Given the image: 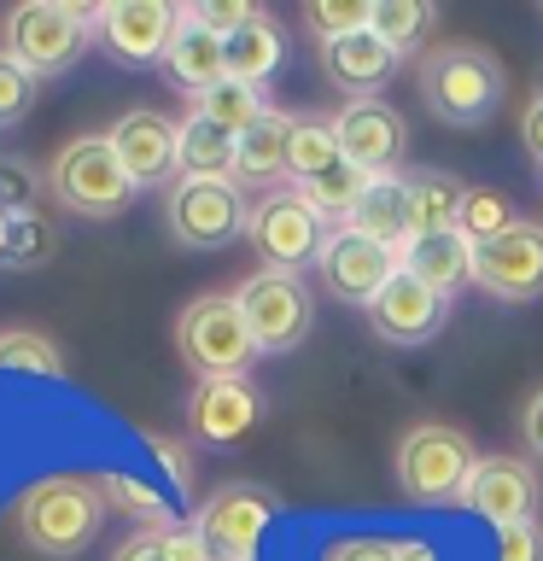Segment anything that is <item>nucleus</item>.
I'll list each match as a JSON object with an SVG mask.
<instances>
[{
	"label": "nucleus",
	"instance_id": "38",
	"mask_svg": "<svg viewBox=\"0 0 543 561\" xmlns=\"http://www.w3.org/2000/svg\"><path fill=\"white\" fill-rule=\"evenodd\" d=\"M497 561H543V520L497 526Z\"/></svg>",
	"mask_w": 543,
	"mask_h": 561
},
{
	"label": "nucleus",
	"instance_id": "8",
	"mask_svg": "<svg viewBox=\"0 0 543 561\" xmlns=\"http://www.w3.org/2000/svg\"><path fill=\"white\" fill-rule=\"evenodd\" d=\"M397 485L409 503H455L473 473V445L467 433L444 427V421H420V427H409L397 438Z\"/></svg>",
	"mask_w": 543,
	"mask_h": 561
},
{
	"label": "nucleus",
	"instance_id": "41",
	"mask_svg": "<svg viewBox=\"0 0 543 561\" xmlns=\"http://www.w3.org/2000/svg\"><path fill=\"white\" fill-rule=\"evenodd\" d=\"M322 561H397V543L392 538H339V543H327Z\"/></svg>",
	"mask_w": 543,
	"mask_h": 561
},
{
	"label": "nucleus",
	"instance_id": "25",
	"mask_svg": "<svg viewBox=\"0 0 543 561\" xmlns=\"http://www.w3.org/2000/svg\"><path fill=\"white\" fill-rule=\"evenodd\" d=\"M234 152H240V135H228L222 123L199 112L175 123V170L182 175H234Z\"/></svg>",
	"mask_w": 543,
	"mask_h": 561
},
{
	"label": "nucleus",
	"instance_id": "5",
	"mask_svg": "<svg viewBox=\"0 0 543 561\" xmlns=\"http://www.w3.org/2000/svg\"><path fill=\"white\" fill-rule=\"evenodd\" d=\"M94 30H100V12L65 7V0H30V7L7 12L0 42H7V53L30 70V77H65V70L88 53Z\"/></svg>",
	"mask_w": 543,
	"mask_h": 561
},
{
	"label": "nucleus",
	"instance_id": "46",
	"mask_svg": "<svg viewBox=\"0 0 543 561\" xmlns=\"http://www.w3.org/2000/svg\"><path fill=\"white\" fill-rule=\"evenodd\" d=\"M7 240H12V217L0 210V263H7Z\"/></svg>",
	"mask_w": 543,
	"mask_h": 561
},
{
	"label": "nucleus",
	"instance_id": "18",
	"mask_svg": "<svg viewBox=\"0 0 543 561\" xmlns=\"http://www.w3.org/2000/svg\"><path fill=\"white\" fill-rule=\"evenodd\" d=\"M105 135H112L123 170L135 175V187H158L175 175V123L164 112H123Z\"/></svg>",
	"mask_w": 543,
	"mask_h": 561
},
{
	"label": "nucleus",
	"instance_id": "40",
	"mask_svg": "<svg viewBox=\"0 0 543 561\" xmlns=\"http://www.w3.org/2000/svg\"><path fill=\"white\" fill-rule=\"evenodd\" d=\"M187 12L199 18L205 30H217L222 42H228V35H234L240 24H252V12H257V7H245V0H210V7H187Z\"/></svg>",
	"mask_w": 543,
	"mask_h": 561
},
{
	"label": "nucleus",
	"instance_id": "1",
	"mask_svg": "<svg viewBox=\"0 0 543 561\" xmlns=\"http://www.w3.org/2000/svg\"><path fill=\"white\" fill-rule=\"evenodd\" d=\"M420 100L450 129H480L502 112L508 70L480 42H438L432 53H420Z\"/></svg>",
	"mask_w": 543,
	"mask_h": 561
},
{
	"label": "nucleus",
	"instance_id": "6",
	"mask_svg": "<svg viewBox=\"0 0 543 561\" xmlns=\"http://www.w3.org/2000/svg\"><path fill=\"white\" fill-rule=\"evenodd\" d=\"M234 305H240L263 357H287V351H298L315 328V293L304 287V275H292V270L245 275L234 287Z\"/></svg>",
	"mask_w": 543,
	"mask_h": 561
},
{
	"label": "nucleus",
	"instance_id": "44",
	"mask_svg": "<svg viewBox=\"0 0 543 561\" xmlns=\"http://www.w3.org/2000/svg\"><path fill=\"white\" fill-rule=\"evenodd\" d=\"M520 433H525V450L543 462V386L532 392V403H525V415H520Z\"/></svg>",
	"mask_w": 543,
	"mask_h": 561
},
{
	"label": "nucleus",
	"instance_id": "20",
	"mask_svg": "<svg viewBox=\"0 0 543 561\" xmlns=\"http://www.w3.org/2000/svg\"><path fill=\"white\" fill-rule=\"evenodd\" d=\"M164 77L193 100H205L217 82H228V42L217 30H205L187 7H182V30H175V42L164 53Z\"/></svg>",
	"mask_w": 543,
	"mask_h": 561
},
{
	"label": "nucleus",
	"instance_id": "16",
	"mask_svg": "<svg viewBox=\"0 0 543 561\" xmlns=\"http://www.w3.org/2000/svg\"><path fill=\"white\" fill-rule=\"evenodd\" d=\"M444 316H450V298L432 293L427 280L403 275V270L385 280V293L368 305V322H374V333L385 345H427L432 333L444 328Z\"/></svg>",
	"mask_w": 543,
	"mask_h": 561
},
{
	"label": "nucleus",
	"instance_id": "22",
	"mask_svg": "<svg viewBox=\"0 0 543 561\" xmlns=\"http://www.w3.org/2000/svg\"><path fill=\"white\" fill-rule=\"evenodd\" d=\"M403 275H415V280H427L432 293H462L473 287V240L467 234H420L403 245Z\"/></svg>",
	"mask_w": 543,
	"mask_h": 561
},
{
	"label": "nucleus",
	"instance_id": "3",
	"mask_svg": "<svg viewBox=\"0 0 543 561\" xmlns=\"http://www.w3.org/2000/svg\"><path fill=\"white\" fill-rule=\"evenodd\" d=\"M175 351L199 380H245L252 363L263 357L252 328L234 305V293H205L175 316Z\"/></svg>",
	"mask_w": 543,
	"mask_h": 561
},
{
	"label": "nucleus",
	"instance_id": "21",
	"mask_svg": "<svg viewBox=\"0 0 543 561\" xmlns=\"http://www.w3.org/2000/svg\"><path fill=\"white\" fill-rule=\"evenodd\" d=\"M292 129L298 117L280 112V105H269L252 129L240 135V152H234V182L252 187V193H269L280 187V175H287V152H292Z\"/></svg>",
	"mask_w": 543,
	"mask_h": 561
},
{
	"label": "nucleus",
	"instance_id": "43",
	"mask_svg": "<svg viewBox=\"0 0 543 561\" xmlns=\"http://www.w3.org/2000/svg\"><path fill=\"white\" fill-rule=\"evenodd\" d=\"M520 140L525 152H532V164H543V88L532 100H525V117H520Z\"/></svg>",
	"mask_w": 543,
	"mask_h": 561
},
{
	"label": "nucleus",
	"instance_id": "29",
	"mask_svg": "<svg viewBox=\"0 0 543 561\" xmlns=\"http://www.w3.org/2000/svg\"><path fill=\"white\" fill-rule=\"evenodd\" d=\"M432 18L438 12L427 7V0H374V24L368 30L403 59V53H420L432 42Z\"/></svg>",
	"mask_w": 543,
	"mask_h": 561
},
{
	"label": "nucleus",
	"instance_id": "35",
	"mask_svg": "<svg viewBox=\"0 0 543 561\" xmlns=\"http://www.w3.org/2000/svg\"><path fill=\"white\" fill-rule=\"evenodd\" d=\"M508 222H515V205H508L502 193L467 187V205H462V234L467 240H490V234H502Z\"/></svg>",
	"mask_w": 543,
	"mask_h": 561
},
{
	"label": "nucleus",
	"instance_id": "15",
	"mask_svg": "<svg viewBox=\"0 0 543 561\" xmlns=\"http://www.w3.org/2000/svg\"><path fill=\"white\" fill-rule=\"evenodd\" d=\"M182 30V7H164V0H112L100 7V42L117 53L123 65H164V53Z\"/></svg>",
	"mask_w": 543,
	"mask_h": 561
},
{
	"label": "nucleus",
	"instance_id": "11",
	"mask_svg": "<svg viewBox=\"0 0 543 561\" xmlns=\"http://www.w3.org/2000/svg\"><path fill=\"white\" fill-rule=\"evenodd\" d=\"M473 287L502 305H532L543 298V222L515 217L502 234L473 240Z\"/></svg>",
	"mask_w": 543,
	"mask_h": 561
},
{
	"label": "nucleus",
	"instance_id": "13",
	"mask_svg": "<svg viewBox=\"0 0 543 561\" xmlns=\"http://www.w3.org/2000/svg\"><path fill=\"white\" fill-rule=\"evenodd\" d=\"M333 135H339V152L368 175H397V158L409 152V117L385 100H345Z\"/></svg>",
	"mask_w": 543,
	"mask_h": 561
},
{
	"label": "nucleus",
	"instance_id": "17",
	"mask_svg": "<svg viewBox=\"0 0 543 561\" xmlns=\"http://www.w3.org/2000/svg\"><path fill=\"white\" fill-rule=\"evenodd\" d=\"M257 421H263V398H257L252 380H199L187 398V427L199 445L228 450V445H240Z\"/></svg>",
	"mask_w": 543,
	"mask_h": 561
},
{
	"label": "nucleus",
	"instance_id": "45",
	"mask_svg": "<svg viewBox=\"0 0 543 561\" xmlns=\"http://www.w3.org/2000/svg\"><path fill=\"white\" fill-rule=\"evenodd\" d=\"M397 561H438V550L420 543V538H409V543H397Z\"/></svg>",
	"mask_w": 543,
	"mask_h": 561
},
{
	"label": "nucleus",
	"instance_id": "10",
	"mask_svg": "<svg viewBox=\"0 0 543 561\" xmlns=\"http://www.w3.org/2000/svg\"><path fill=\"white\" fill-rule=\"evenodd\" d=\"M245 240L257 245L263 270H304V263H315V252H322L327 240V222L322 210H315L298 187H269L252 199V217H245Z\"/></svg>",
	"mask_w": 543,
	"mask_h": 561
},
{
	"label": "nucleus",
	"instance_id": "28",
	"mask_svg": "<svg viewBox=\"0 0 543 561\" xmlns=\"http://www.w3.org/2000/svg\"><path fill=\"white\" fill-rule=\"evenodd\" d=\"M100 491H105V508L140 520V533H170L175 526V508L164 491H152L140 473H100Z\"/></svg>",
	"mask_w": 543,
	"mask_h": 561
},
{
	"label": "nucleus",
	"instance_id": "42",
	"mask_svg": "<svg viewBox=\"0 0 543 561\" xmlns=\"http://www.w3.org/2000/svg\"><path fill=\"white\" fill-rule=\"evenodd\" d=\"M112 561H175L170 556V533H135L129 543H117Z\"/></svg>",
	"mask_w": 543,
	"mask_h": 561
},
{
	"label": "nucleus",
	"instance_id": "33",
	"mask_svg": "<svg viewBox=\"0 0 543 561\" xmlns=\"http://www.w3.org/2000/svg\"><path fill=\"white\" fill-rule=\"evenodd\" d=\"M0 368H24V375H65V351L35 328L0 333Z\"/></svg>",
	"mask_w": 543,
	"mask_h": 561
},
{
	"label": "nucleus",
	"instance_id": "7",
	"mask_svg": "<svg viewBox=\"0 0 543 561\" xmlns=\"http://www.w3.org/2000/svg\"><path fill=\"white\" fill-rule=\"evenodd\" d=\"M245 187L234 175H175L170 199H164V222L175 245H193V252H210V245H228L245 234Z\"/></svg>",
	"mask_w": 543,
	"mask_h": 561
},
{
	"label": "nucleus",
	"instance_id": "37",
	"mask_svg": "<svg viewBox=\"0 0 543 561\" xmlns=\"http://www.w3.org/2000/svg\"><path fill=\"white\" fill-rule=\"evenodd\" d=\"M0 210H7V217L35 210V170L18 164V158H0Z\"/></svg>",
	"mask_w": 543,
	"mask_h": 561
},
{
	"label": "nucleus",
	"instance_id": "27",
	"mask_svg": "<svg viewBox=\"0 0 543 561\" xmlns=\"http://www.w3.org/2000/svg\"><path fill=\"white\" fill-rule=\"evenodd\" d=\"M374 182H380V175H368L362 164L339 158V164L322 170L315 182H304L298 193H304V199H310L315 210H322V222H327V228H345L350 217H357V205L368 199V187H374Z\"/></svg>",
	"mask_w": 543,
	"mask_h": 561
},
{
	"label": "nucleus",
	"instance_id": "12",
	"mask_svg": "<svg viewBox=\"0 0 543 561\" xmlns=\"http://www.w3.org/2000/svg\"><path fill=\"white\" fill-rule=\"evenodd\" d=\"M403 270L397 252H385V245L362 240L357 228H327L322 252H315V275H322V287L339 298V305H374L385 293V280Z\"/></svg>",
	"mask_w": 543,
	"mask_h": 561
},
{
	"label": "nucleus",
	"instance_id": "4",
	"mask_svg": "<svg viewBox=\"0 0 543 561\" xmlns=\"http://www.w3.org/2000/svg\"><path fill=\"white\" fill-rule=\"evenodd\" d=\"M47 193L65 210H77L88 222L123 217L135 199V175L123 170V158L112 147V135H77L70 147H59V158L47 164Z\"/></svg>",
	"mask_w": 543,
	"mask_h": 561
},
{
	"label": "nucleus",
	"instance_id": "26",
	"mask_svg": "<svg viewBox=\"0 0 543 561\" xmlns=\"http://www.w3.org/2000/svg\"><path fill=\"white\" fill-rule=\"evenodd\" d=\"M280 59H287V35H280L269 12H252V24H240L228 35V77L263 88L280 70Z\"/></svg>",
	"mask_w": 543,
	"mask_h": 561
},
{
	"label": "nucleus",
	"instance_id": "32",
	"mask_svg": "<svg viewBox=\"0 0 543 561\" xmlns=\"http://www.w3.org/2000/svg\"><path fill=\"white\" fill-rule=\"evenodd\" d=\"M374 24V0H310L304 7V30L315 42H345V35H357Z\"/></svg>",
	"mask_w": 543,
	"mask_h": 561
},
{
	"label": "nucleus",
	"instance_id": "34",
	"mask_svg": "<svg viewBox=\"0 0 543 561\" xmlns=\"http://www.w3.org/2000/svg\"><path fill=\"white\" fill-rule=\"evenodd\" d=\"M59 252V228H53L42 210H24L12 217V240H7V270H42Z\"/></svg>",
	"mask_w": 543,
	"mask_h": 561
},
{
	"label": "nucleus",
	"instance_id": "30",
	"mask_svg": "<svg viewBox=\"0 0 543 561\" xmlns=\"http://www.w3.org/2000/svg\"><path fill=\"white\" fill-rule=\"evenodd\" d=\"M339 135H333V117H298V129H292V152H287V175H292V187H304L315 182L322 170L339 164Z\"/></svg>",
	"mask_w": 543,
	"mask_h": 561
},
{
	"label": "nucleus",
	"instance_id": "24",
	"mask_svg": "<svg viewBox=\"0 0 543 561\" xmlns=\"http://www.w3.org/2000/svg\"><path fill=\"white\" fill-rule=\"evenodd\" d=\"M409 217H415V240L420 234H462V205H467V182H455L450 170H409Z\"/></svg>",
	"mask_w": 543,
	"mask_h": 561
},
{
	"label": "nucleus",
	"instance_id": "23",
	"mask_svg": "<svg viewBox=\"0 0 543 561\" xmlns=\"http://www.w3.org/2000/svg\"><path fill=\"white\" fill-rule=\"evenodd\" d=\"M345 228H357L362 240L385 245V252L403 257V245L415 240V217H409V182L403 175H380L374 187H368V199L357 205V217H350Z\"/></svg>",
	"mask_w": 543,
	"mask_h": 561
},
{
	"label": "nucleus",
	"instance_id": "2",
	"mask_svg": "<svg viewBox=\"0 0 543 561\" xmlns=\"http://www.w3.org/2000/svg\"><path fill=\"white\" fill-rule=\"evenodd\" d=\"M105 526V491L88 473H47L18 497V533L30 550H42L53 561L82 556Z\"/></svg>",
	"mask_w": 543,
	"mask_h": 561
},
{
	"label": "nucleus",
	"instance_id": "36",
	"mask_svg": "<svg viewBox=\"0 0 543 561\" xmlns=\"http://www.w3.org/2000/svg\"><path fill=\"white\" fill-rule=\"evenodd\" d=\"M35 105V77L24 65L12 59L7 47H0V129H12V123H24V112Z\"/></svg>",
	"mask_w": 543,
	"mask_h": 561
},
{
	"label": "nucleus",
	"instance_id": "39",
	"mask_svg": "<svg viewBox=\"0 0 543 561\" xmlns=\"http://www.w3.org/2000/svg\"><path fill=\"white\" fill-rule=\"evenodd\" d=\"M147 450L158 456V468H164V480L175 485V497H187V491H193V456H187V445H175V438H164V433H147Z\"/></svg>",
	"mask_w": 543,
	"mask_h": 561
},
{
	"label": "nucleus",
	"instance_id": "9",
	"mask_svg": "<svg viewBox=\"0 0 543 561\" xmlns=\"http://www.w3.org/2000/svg\"><path fill=\"white\" fill-rule=\"evenodd\" d=\"M275 515H280V497L269 485L228 480L193 508V533L205 538L210 561H257V543H263Z\"/></svg>",
	"mask_w": 543,
	"mask_h": 561
},
{
	"label": "nucleus",
	"instance_id": "31",
	"mask_svg": "<svg viewBox=\"0 0 543 561\" xmlns=\"http://www.w3.org/2000/svg\"><path fill=\"white\" fill-rule=\"evenodd\" d=\"M193 112L199 117H210V123H222L228 135H245L252 123L269 112V100H263V88H252V82H240V77H228V82H217L205 100H193Z\"/></svg>",
	"mask_w": 543,
	"mask_h": 561
},
{
	"label": "nucleus",
	"instance_id": "14",
	"mask_svg": "<svg viewBox=\"0 0 543 561\" xmlns=\"http://www.w3.org/2000/svg\"><path fill=\"white\" fill-rule=\"evenodd\" d=\"M455 503L480 520H497V526L538 520V473L525 468V456H480Z\"/></svg>",
	"mask_w": 543,
	"mask_h": 561
},
{
	"label": "nucleus",
	"instance_id": "19",
	"mask_svg": "<svg viewBox=\"0 0 543 561\" xmlns=\"http://www.w3.org/2000/svg\"><path fill=\"white\" fill-rule=\"evenodd\" d=\"M397 53L380 42L374 30H357V35H345V42H327L322 47V70H327V82L339 88L345 100H374L385 82L397 77Z\"/></svg>",
	"mask_w": 543,
	"mask_h": 561
}]
</instances>
